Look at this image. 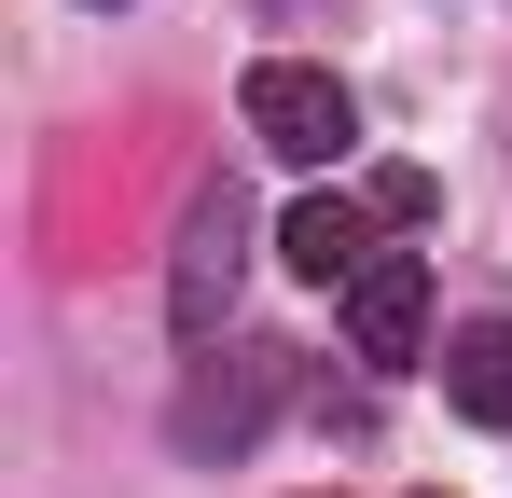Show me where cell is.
Masks as SVG:
<instances>
[{"label":"cell","mask_w":512,"mask_h":498,"mask_svg":"<svg viewBox=\"0 0 512 498\" xmlns=\"http://www.w3.org/2000/svg\"><path fill=\"white\" fill-rule=\"evenodd\" d=\"M429 208H443L429 166H374V222H429Z\"/></svg>","instance_id":"7"},{"label":"cell","mask_w":512,"mask_h":498,"mask_svg":"<svg viewBox=\"0 0 512 498\" xmlns=\"http://www.w3.org/2000/svg\"><path fill=\"white\" fill-rule=\"evenodd\" d=\"M443 402L471 415V429H512V319L443 332Z\"/></svg>","instance_id":"6"},{"label":"cell","mask_w":512,"mask_h":498,"mask_svg":"<svg viewBox=\"0 0 512 498\" xmlns=\"http://www.w3.org/2000/svg\"><path fill=\"white\" fill-rule=\"evenodd\" d=\"M236 263H250V194L236 180H208L194 208H180V263H167V319L208 346L222 332V305H236Z\"/></svg>","instance_id":"3"},{"label":"cell","mask_w":512,"mask_h":498,"mask_svg":"<svg viewBox=\"0 0 512 498\" xmlns=\"http://www.w3.org/2000/svg\"><path fill=\"white\" fill-rule=\"evenodd\" d=\"M236 111H250V139H263L277 166H333L346 139H360V97H346L333 70H305V56H263Z\"/></svg>","instance_id":"2"},{"label":"cell","mask_w":512,"mask_h":498,"mask_svg":"<svg viewBox=\"0 0 512 498\" xmlns=\"http://www.w3.org/2000/svg\"><path fill=\"white\" fill-rule=\"evenodd\" d=\"M277 402H291V346H263V332H236L222 360H194L167 402V443L180 457H250L263 429H277Z\"/></svg>","instance_id":"1"},{"label":"cell","mask_w":512,"mask_h":498,"mask_svg":"<svg viewBox=\"0 0 512 498\" xmlns=\"http://www.w3.org/2000/svg\"><path fill=\"white\" fill-rule=\"evenodd\" d=\"M416 332H429V263L416 249H374L346 277V346L360 360H416Z\"/></svg>","instance_id":"4"},{"label":"cell","mask_w":512,"mask_h":498,"mask_svg":"<svg viewBox=\"0 0 512 498\" xmlns=\"http://www.w3.org/2000/svg\"><path fill=\"white\" fill-rule=\"evenodd\" d=\"M291 263H305V277H319V291H346V277H360V263H374V194H305V208H291Z\"/></svg>","instance_id":"5"}]
</instances>
